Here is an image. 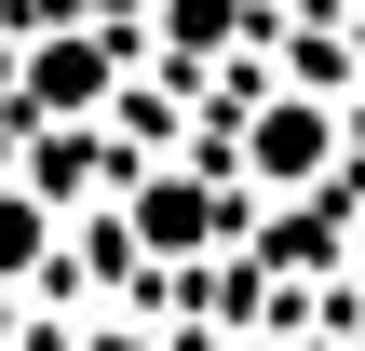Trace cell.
I'll return each mask as SVG.
<instances>
[{
  "label": "cell",
  "mask_w": 365,
  "mask_h": 351,
  "mask_svg": "<svg viewBox=\"0 0 365 351\" xmlns=\"http://www.w3.org/2000/svg\"><path fill=\"white\" fill-rule=\"evenodd\" d=\"M108 81H122V54H108V41H41V54H27V108H41V122L108 108Z\"/></svg>",
  "instance_id": "6da1fadb"
},
{
  "label": "cell",
  "mask_w": 365,
  "mask_h": 351,
  "mask_svg": "<svg viewBox=\"0 0 365 351\" xmlns=\"http://www.w3.org/2000/svg\"><path fill=\"white\" fill-rule=\"evenodd\" d=\"M244 149H257V176H271V189H312V176H325V149H339V122H325L312 95H271Z\"/></svg>",
  "instance_id": "7a4b0ae2"
},
{
  "label": "cell",
  "mask_w": 365,
  "mask_h": 351,
  "mask_svg": "<svg viewBox=\"0 0 365 351\" xmlns=\"http://www.w3.org/2000/svg\"><path fill=\"white\" fill-rule=\"evenodd\" d=\"M217 230H230V189H217V176H149V189H135V243L190 257V243H217Z\"/></svg>",
  "instance_id": "3957f363"
},
{
  "label": "cell",
  "mask_w": 365,
  "mask_h": 351,
  "mask_svg": "<svg viewBox=\"0 0 365 351\" xmlns=\"http://www.w3.org/2000/svg\"><path fill=\"white\" fill-rule=\"evenodd\" d=\"M41 257H54V203H41V189H0V284L41 271Z\"/></svg>",
  "instance_id": "277c9868"
},
{
  "label": "cell",
  "mask_w": 365,
  "mask_h": 351,
  "mask_svg": "<svg viewBox=\"0 0 365 351\" xmlns=\"http://www.w3.org/2000/svg\"><path fill=\"white\" fill-rule=\"evenodd\" d=\"M163 41H176V54H217V41H230V0H163Z\"/></svg>",
  "instance_id": "5b68a950"
},
{
  "label": "cell",
  "mask_w": 365,
  "mask_h": 351,
  "mask_svg": "<svg viewBox=\"0 0 365 351\" xmlns=\"http://www.w3.org/2000/svg\"><path fill=\"white\" fill-rule=\"evenodd\" d=\"M95 351H149V338H95Z\"/></svg>",
  "instance_id": "8992f818"
}]
</instances>
